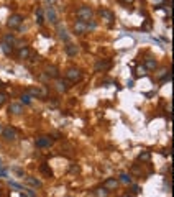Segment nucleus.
I'll return each mask as SVG.
<instances>
[{
  "mask_svg": "<svg viewBox=\"0 0 174 197\" xmlns=\"http://www.w3.org/2000/svg\"><path fill=\"white\" fill-rule=\"evenodd\" d=\"M76 17H77V21H89L90 18H92V8L87 7V5H82V7L77 8V12H76Z\"/></svg>",
  "mask_w": 174,
  "mask_h": 197,
  "instance_id": "nucleus-1",
  "label": "nucleus"
},
{
  "mask_svg": "<svg viewBox=\"0 0 174 197\" xmlns=\"http://www.w3.org/2000/svg\"><path fill=\"white\" fill-rule=\"evenodd\" d=\"M21 21H23V17H21V15H12V17L8 18L7 25H8V28L15 30V28H20Z\"/></svg>",
  "mask_w": 174,
  "mask_h": 197,
  "instance_id": "nucleus-2",
  "label": "nucleus"
},
{
  "mask_svg": "<svg viewBox=\"0 0 174 197\" xmlns=\"http://www.w3.org/2000/svg\"><path fill=\"white\" fill-rule=\"evenodd\" d=\"M36 146L38 148H48V146H51L53 144V140H51L50 136H39V138H36Z\"/></svg>",
  "mask_w": 174,
  "mask_h": 197,
  "instance_id": "nucleus-3",
  "label": "nucleus"
},
{
  "mask_svg": "<svg viewBox=\"0 0 174 197\" xmlns=\"http://www.w3.org/2000/svg\"><path fill=\"white\" fill-rule=\"evenodd\" d=\"M66 77L69 79V81H72V82H77V81H81V71H77V69H69L68 72H66Z\"/></svg>",
  "mask_w": 174,
  "mask_h": 197,
  "instance_id": "nucleus-4",
  "label": "nucleus"
},
{
  "mask_svg": "<svg viewBox=\"0 0 174 197\" xmlns=\"http://www.w3.org/2000/svg\"><path fill=\"white\" fill-rule=\"evenodd\" d=\"M4 138L8 140V141H13L15 138H17V131H15V128H10V127L5 128L4 130Z\"/></svg>",
  "mask_w": 174,
  "mask_h": 197,
  "instance_id": "nucleus-5",
  "label": "nucleus"
},
{
  "mask_svg": "<svg viewBox=\"0 0 174 197\" xmlns=\"http://www.w3.org/2000/svg\"><path fill=\"white\" fill-rule=\"evenodd\" d=\"M87 31V26H85L84 21H76L74 23V33L76 35H84Z\"/></svg>",
  "mask_w": 174,
  "mask_h": 197,
  "instance_id": "nucleus-6",
  "label": "nucleus"
},
{
  "mask_svg": "<svg viewBox=\"0 0 174 197\" xmlns=\"http://www.w3.org/2000/svg\"><path fill=\"white\" fill-rule=\"evenodd\" d=\"M46 20H50V23H58V15H56L53 7L46 8Z\"/></svg>",
  "mask_w": 174,
  "mask_h": 197,
  "instance_id": "nucleus-7",
  "label": "nucleus"
},
{
  "mask_svg": "<svg viewBox=\"0 0 174 197\" xmlns=\"http://www.w3.org/2000/svg\"><path fill=\"white\" fill-rule=\"evenodd\" d=\"M66 54H68V56H71V58H74L76 54L79 53V49H77V46L76 45H71V43H68V45H66Z\"/></svg>",
  "mask_w": 174,
  "mask_h": 197,
  "instance_id": "nucleus-8",
  "label": "nucleus"
},
{
  "mask_svg": "<svg viewBox=\"0 0 174 197\" xmlns=\"http://www.w3.org/2000/svg\"><path fill=\"white\" fill-rule=\"evenodd\" d=\"M8 112L13 113V115H20V113H23V107H21V104H10Z\"/></svg>",
  "mask_w": 174,
  "mask_h": 197,
  "instance_id": "nucleus-9",
  "label": "nucleus"
},
{
  "mask_svg": "<svg viewBox=\"0 0 174 197\" xmlns=\"http://www.w3.org/2000/svg\"><path fill=\"white\" fill-rule=\"evenodd\" d=\"M112 67V63L110 61H99V63L95 64V71L99 72V71H107Z\"/></svg>",
  "mask_w": 174,
  "mask_h": 197,
  "instance_id": "nucleus-10",
  "label": "nucleus"
},
{
  "mask_svg": "<svg viewBox=\"0 0 174 197\" xmlns=\"http://www.w3.org/2000/svg\"><path fill=\"white\" fill-rule=\"evenodd\" d=\"M117 186H118V181L117 179H107L105 182H103V189H107V190H112V189H117Z\"/></svg>",
  "mask_w": 174,
  "mask_h": 197,
  "instance_id": "nucleus-11",
  "label": "nucleus"
},
{
  "mask_svg": "<svg viewBox=\"0 0 174 197\" xmlns=\"http://www.w3.org/2000/svg\"><path fill=\"white\" fill-rule=\"evenodd\" d=\"M100 15H102L103 18H105L108 23H112V21L115 20V17H114V13L112 12H108V10H105V8H100Z\"/></svg>",
  "mask_w": 174,
  "mask_h": 197,
  "instance_id": "nucleus-12",
  "label": "nucleus"
},
{
  "mask_svg": "<svg viewBox=\"0 0 174 197\" xmlns=\"http://www.w3.org/2000/svg\"><path fill=\"white\" fill-rule=\"evenodd\" d=\"M56 89H58V92H66L69 89V85H68L66 81H58L56 82Z\"/></svg>",
  "mask_w": 174,
  "mask_h": 197,
  "instance_id": "nucleus-13",
  "label": "nucleus"
},
{
  "mask_svg": "<svg viewBox=\"0 0 174 197\" xmlns=\"http://www.w3.org/2000/svg\"><path fill=\"white\" fill-rule=\"evenodd\" d=\"M58 36H59V38L63 39V41H66V43L69 41V35H68V31H66L64 28H61V26L58 28Z\"/></svg>",
  "mask_w": 174,
  "mask_h": 197,
  "instance_id": "nucleus-14",
  "label": "nucleus"
},
{
  "mask_svg": "<svg viewBox=\"0 0 174 197\" xmlns=\"http://www.w3.org/2000/svg\"><path fill=\"white\" fill-rule=\"evenodd\" d=\"M46 74L50 76V77H58V76H59V71H58V67L50 66V67L46 69Z\"/></svg>",
  "mask_w": 174,
  "mask_h": 197,
  "instance_id": "nucleus-15",
  "label": "nucleus"
},
{
  "mask_svg": "<svg viewBox=\"0 0 174 197\" xmlns=\"http://www.w3.org/2000/svg\"><path fill=\"white\" fill-rule=\"evenodd\" d=\"M26 58H30V49L21 48L20 51H18V59H26Z\"/></svg>",
  "mask_w": 174,
  "mask_h": 197,
  "instance_id": "nucleus-16",
  "label": "nucleus"
},
{
  "mask_svg": "<svg viewBox=\"0 0 174 197\" xmlns=\"http://www.w3.org/2000/svg\"><path fill=\"white\" fill-rule=\"evenodd\" d=\"M0 46H2V51H4L5 56H10V54H12V46H10V45H7L5 41L0 43Z\"/></svg>",
  "mask_w": 174,
  "mask_h": 197,
  "instance_id": "nucleus-17",
  "label": "nucleus"
},
{
  "mask_svg": "<svg viewBox=\"0 0 174 197\" xmlns=\"http://www.w3.org/2000/svg\"><path fill=\"white\" fill-rule=\"evenodd\" d=\"M94 194H95L97 197H108V190L103 189V187H99V189L94 190Z\"/></svg>",
  "mask_w": 174,
  "mask_h": 197,
  "instance_id": "nucleus-18",
  "label": "nucleus"
},
{
  "mask_svg": "<svg viewBox=\"0 0 174 197\" xmlns=\"http://www.w3.org/2000/svg\"><path fill=\"white\" fill-rule=\"evenodd\" d=\"M145 67H146V69H151V71H153L154 67H156V61H154V59H149V58H148V59L145 61Z\"/></svg>",
  "mask_w": 174,
  "mask_h": 197,
  "instance_id": "nucleus-19",
  "label": "nucleus"
},
{
  "mask_svg": "<svg viewBox=\"0 0 174 197\" xmlns=\"http://www.w3.org/2000/svg\"><path fill=\"white\" fill-rule=\"evenodd\" d=\"M21 104H23V105H30V104H31V95H30V94H23V95H21Z\"/></svg>",
  "mask_w": 174,
  "mask_h": 197,
  "instance_id": "nucleus-20",
  "label": "nucleus"
},
{
  "mask_svg": "<svg viewBox=\"0 0 174 197\" xmlns=\"http://www.w3.org/2000/svg\"><path fill=\"white\" fill-rule=\"evenodd\" d=\"M2 41H5L7 45H10V46H12V45H15V36H13V35H5Z\"/></svg>",
  "mask_w": 174,
  "mask_h": 197,
  "instance_id": "nucleus-21",
  "label": "nucleus"
},
{
  "mask_svg": "<svg viewBox=\"0 0 174 197\" xmlns=\"http://www.w3.org/2000/svg\"><path fill=\"white\" fill-rule=\"evenodd\" d=\"M26 182L31 184V186H36V187H41V181L35 179V177H26Z\"/></svg>",
  "mask_w": 174,
  "mask_h": 197,
  "instance_id": "nucleus-22",
  "label": "nucleus"
},
{
  "mask_svg": "<svg viewBox=\"0 0 174 197\" xmlns=\"http://www.w3.org/2000/svg\"><path fill=\"white\" fill-rule=\"evenodd\" d=\"M31 97H43V94L39 92V89H36V87H33V89H30V92H28Z\"/></svg>",
  "mask_w": 174,
  "mask_h": 197,
  "instance_id": "nucleus-23",
  "label": "nucleus"
},
{
  "mask_svg": "<svg viewBox=\"0 0 174 197\" xmlns=\"http://www.w3.org/2000/svg\"><path fill=\"white\" fill-rule=\"evenodd\" d=\"M149 158H151V155H149L148 151L140 153V156H138V159H140V161H149Z\"/></svg>",
  "mask_w": 174,
  "mask_h": 197,
  "instance_id": "nucleus-24",
  "label": "nucleus"
},
{
  "mask_svg": "<svg viewBox=\"0 0 174 197\" xmlns=\"http://www.w3.org/2000/svg\"><path fill=\"white\" fill-rule=\"evenodd\" d=\"M39 169H41L43 174H46V176H53V171H51V169L48 168L46 164H41V168H39Z\"/></svg>",
  "mask_w": 174,
  "mask_h": 197,
  "instance_id": "nucleus-25",
  "label": "nucleus"
},
{
  "mask_svg": "<svg viewBox=\"0 0 174 197\" xmlns=\"http://www.w3.org/2000/svg\"><path fill=\"white\" fill-rule=\"evenodd\" d=\"M120 181H122V182H125V184H130V182H132V176H130V174H125V172H123V174L120 176Z\"/></svg>",
  "mask_w": 174,
  "mask_h": 197,
  "instance_id": "nucleus-26",
  "label": "nucleus"
},
{
  "mask_svg": "<svg viewBox=\"0 0 174 197\" xmlns=\"http://www.w3.org/2000/svg\"><path fill=\"white\" fill-rule=\"evenodd\" d=\"M36 15H38V20H36V23H38V25H43V23H44V17H43V10H41V8L36 12Z\"/></svg>",
  "mask_w": 174,
  "mask_h": 197,
  "instance_id": "nucleus-27",
  "label": "nucleus"
},
{
  "mask_svg": "<svg viewBox=\"0 0 174 197\" xmlns=\"http://www.w3.org/2000/svg\"><path fill=\"white\" fill-rule=\"evenodd\" d=\"M5 102H7V94H5V92H0V107L4 105Z\"/></svg>",
  "mask_w": 174,
  "mask_h": 197,
  "instance_id": "nucleus-28",
  "label": "nucleus"
},
{
  "mask_svg": "<svg viewBox=\"0 0 174 197\" xmlns=\"http://www.w3.org/2000/svg\"><path fill=\"white\" fill-rule=\"evenodd\" d=\"M23 192H25L28 197H36V194H35V190H33V189H23Z\"/></svg>",
  "mask_w": 174,
  "mask_h": 197,
  "instance_id": "nucleus-29",
  "label": "nucleus"
},
{
  "mask_svg": "<svg viewBox=\"0 0 174 197\" xmlns=\"http://www.w3.org/2000/svg\"><path fill=\"white\" fill-rule=\"evenodd\" d=\"M10 186H12V187H15V189L23 190V186H20V184H18V182H15V181H10Z\"/></svg>",
  "mask_w": 174,
  "mask_h": 197,
  "instance_id": "nucleus-30",
  "label": "nucleus"
},
{
  "mask_svg": "<svg viewBox=\"0 0 174 197\" xmlns=\"http://www.w3.org/2000/svg\"><path fill=\"white\" fill-rule=\"evenodd\" d=\"M7 176H8V171H7V169L0 168V177H7Z\"/></svg>",
  "mask_w": 174,
  "mask_h": 197,
  "instance_id": "nucleus-31",
  "label": "nucleus"
},
{
  "mask_svg": "<svg viewBox=\"0 0 174 197\" xmlns=\"http://www.w3.org/2000/svg\"><path fill=\"white\" fill-rule=\"evenodd\" d=\"M69 172H72V174H74V172H79V166H71V168H69Z\"/></svg>",
  "mask_w": 174,
  "mask_h": 197,
  "instance_id": "nucleus-32",
  "label": "nucleus"
},
{
  "mask_svg": "<svg viewBox=\"0 0 174 197\" xmlns=\"http://www.w3.org/2000/svg\"><path fill=\"white\" fill-rule=\"evenodd\" d=\"M15 172H17V174H18V176H23V171H21V169H15Z\"/></svg>",
  "mask_w": 174,
  "mask_h": 197,
  "instance_id": "nucleus-33",
  "label": "nucleus"
},
{
  "mask_svg": "<svg viewBox=\"0 0 174 197\" xmlns=\"http://www.w3.org/2000/svg\"><path fill=\"white\" fill-rule=\"evenodd\" d=\"M21 197H28V196H26V194L23 192V190H21Z\"/></svg>",
  "mask_w": 174,
  "mask_h": 197,
  "instance_id": "nucleus-34",
  "label": "nucleus"
},
{
  "mask_svg": "<svg viewBox=\"0 0 174 197\" xmlns=\"http://www.w3.org/2000/svg\"><path fill=\"white\" fill-rule=\"evenodd\" d=\"M123 2H130V4H132V2H133V0H123Z\"/></svg>",
  "mask_w": 174,
  "mask_h": 197,
  "instance_id": "nucleus-35",
  "label": "nucleus"
}]
</instances>
